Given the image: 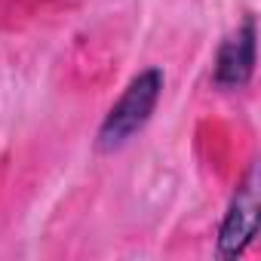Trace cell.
<instances>
[{"label":"cell","instance_id":"obj_1","mask_svg":"<svg viewBox=\"0 0 261 261\" xmlns=\"http://www.w3.org/2000/svg\"><path fill=\"white\" fill-rule=\"evenodd\" d=\"M163 83L166 80H163L160 68H145L126 83L123 95L111 105V111L105 114L98 133H95V151L98 154L123 151L148 126V120L154 117V111L160 105Z\"/></svg>","mask_w":261,"mask_h":261},{"label":"cell","instance_id":"obj_2","mask_svg":"<svg viewBox=\"0 0 261 261\" xmlns=\"http://www.w3.org/2000/svg\"><path fill=\"white\" fill-rule=\"evenodd\" d=\"M258 237V169L252 166L246 172V178L237 185L230 206L221 218L218 227V240H215V255L221 261H233L240 258L249 243Z\"/></svg>","mask_w":261,"mask_h":261},{"label":"cell","instance_id":"obj_3","mask_svg":"<svg viewBox=\"0 0 261 261\" xmlns=\"http://www.w3.org/2000/svg\"><path fill=\"white\" fill-rule=\"evenodd\" d=\"M255 71V19L249 16L233 34H227L212 62V83L218 89H243Z\"/></svg>","mask_w":261,"mask_h":261}]
</instances>
